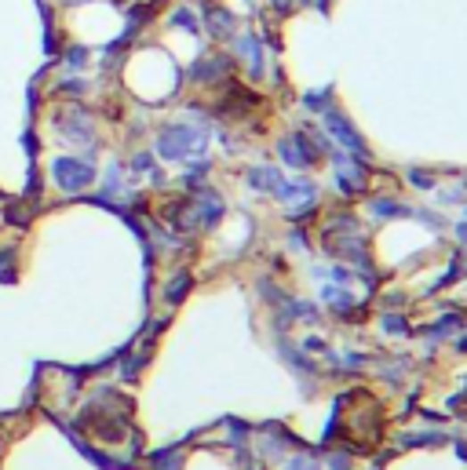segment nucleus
<instances>
[{
	"label": "nucleus",
	"instance_id": "1",
	"mask_svg": "<svg viewBox=\"0 0 467 470\" xmlns=\"http://www.w3.org/2000/svg\"><path fill=\"white\" fill-rule=\"evenodd\" d=\"M55 175H59V182L66 186V190H81L88 179H92V168L88 165H73V161H55Z\"/></svg>",
	"mask_w": 467,
	"mask_h": 470
}]
</instances>
